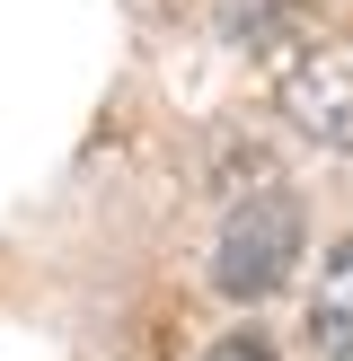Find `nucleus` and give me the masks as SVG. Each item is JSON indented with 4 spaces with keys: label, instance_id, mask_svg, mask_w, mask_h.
<instances>
[{
    "label": "nucleus",
    "instance_id": "f257e3e1",
    "mask_svg": "<svg viewBox=\"0 0 353 361\" xmlns=\"http://www.w3.org/2000/svg\"><path fill=\"white\" fill-rule=\"evenodd\" d=\"M300 238H309L300 194H292V185H247L239 203H229L221 238H212V291H221V300H265V291H282L292 264H300Z\"/></svg>",
    "mask_w": 353,
    "mask_h": 361
},
{
    "label": "nucleus",
    "instance_id": "f03ea898",
    "mask_svg": "<svg viewBox=\"0 0 353 361\" xmlns=\"http://www.w3.org/2000/svg\"><path fill=\"white\" fill-rule=\"evenodd\" d=\"M282 115L309 141H327V150H353V44H318L282 80Z\"/></svg>",
    "mask_w": 353,
    "mask_h": 361
},
{
    "label": "nucleus",
    "instance_id": "7ed1b4c3",
    "mask_svg": "<svg viewBox=\"0 0 353 361\" xmlns=\"http://www.w3.org/2000/svg\"><path fill=\"white\" fill-rule=\"evenodd\" d=\"M309 353L318 361H353V238H335L318 256V291H309Z\"/></svg>",
    "mask_w": 353,
    "mask_h": 361
},
{
    "label": "nucleus",
    "instance_id": "20e7f679",
    "mask_svg": "<svg viewBox=\"0 0 353 361\" xmlns=\"http://www.w3.org/2000/svg\"><path fill=\"white\" fill-rule=\"evenodd\" d=\"M203 361H274V353H265V335H221Z\"/></svg>",
    "mask_w": 353,
    "mask_h": 361
}]
</instances>
